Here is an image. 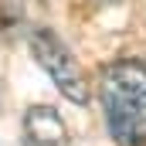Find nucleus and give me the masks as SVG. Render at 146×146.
<instances>
[{
  "label": "nucleus",
  "instance_id": "f257e3e1",
  "mask_svg": "<svg viewBox=\"0 0 146 146\" xmlns=\"http://www.w3.org/2000/svg\"><path fill=\"white\" fill-rule=\"evenodd\" d=\"M99 102L115 146H146V65L115 58L99 72Z\"/></svg>",
  "mask_w": 146,
  "mask_h": 146
},
{
  "label": "nucleus",
  "instance_id": "f03ea898",
  "mask_svg": "<svg viewBox=\"0 0 146 146\" xmlns=\"http://www.w3.org/2000/svg\"><path fill=\"white\" fill-rule=\"evenodd\" d=\"M27 44H31L34 61L44 68V75L54 82V88H58L68 102L85 106V102H88V78L82 72L78 58L68 51V44L54 34L51 27H34L31 37H27Z\"/></svg>",
  "mask_w": 146,
  "mask_h": 146
},
{
  "label": "nucleus",
  "instance_id": "20e7f679",
  "mask_svg": "<svg viewBox=\"0 0 146 146\" xmlns=\"http://www.w3.org/2000/svg\"><path fill=\"white\" fill-rule=\"evenodd\" d=\"M99 3H122V0H99Z\"/></svg>",
  "mask_w": 146,
  "mask_h": 146
},
{
  "label": "nucleus",
  "instance_id": "7ed1b4c3",
  "mask_svg": "<svg viewBox=\"0 0 146 146\" xmlns=\"http://www.w3.org/2000/svg\"><path fill=\"white\" fill-rule=\"evenodd\" d=\"M24 146H72V133L54 106H31L24 112Z\"/></svg>",
  "mask_w": 146,
  "mask_h": 146
}]
</instances>
